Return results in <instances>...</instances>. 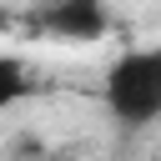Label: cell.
Masks as SVG:
<instances>
[{
    "label": "cell",
    "instance_id": "cell-1",
    "mask_svg": "<svg viewBox=\"0 0 161 161\" xmlns=\"http://www.w3.org/2000/svg\"><path fill=\"white\" fill-rule=\"evenodd\" d=\"M101 106L111 111L116 126H131V131L161 121V45L116 55L101 80Z\"/></svg>",
    "mask_w": 161,
    "mask_h": 161
},
{
    "label": "cell",
    "instance_id": "cell-2",
    "mask_svg": "<svg viewBox=\"0 0 161 161\" xmlns=\"http://www.w3.org/2000/svg\"><path fill=\"white\" fill-rule=\"evenodd\" d=\"M30 30L60 45H96L111 30V15H106V0H40L30 10Z\"/></svg>",
    "mask_w": 161,
    "mask_h": 161
},
{
    "label": "cell",
    "instance_id": "cell-3",
    "mask_svg": "<svg viewBox=\"0 0 161 161\" xmlns=\"http://www.w3.org/2000/svg\"><path fill=\"white\" fill-rule=\"evenodd\" d=\"M45 91V80L30 70V60H20L15 50H0V111H15L25 101H35Z\"/></svg>",
    "mask_w": 161,
    "mask_h": 161
}]
</instances>
